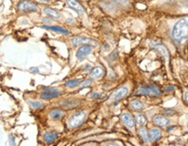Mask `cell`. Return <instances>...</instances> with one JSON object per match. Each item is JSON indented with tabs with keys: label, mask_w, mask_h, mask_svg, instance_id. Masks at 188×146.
<instances>
[{
	"label": "cell",
	"mask_w": 188,
	"mask_h": 146,
	"mask_svg": "<svg viewBox=\"0 0 188 146\" xmlns=\"http://www.w3.org/2000/svg\"><path fill=\"white\" fill-rule=\"evenodd\" d=\"M187 30H188V22L187 18H180L173 26L172 36L173 39L181 43L184 39L187 38Z\"/></svg>",
	"instance_id": "obj_1"
},
{
	"label": "cell",
	"mask_w": 188,
	"mask_h": 146,
	"mask_svg": "<svg viewBox=\"0 0 188 146\" xmlns=\"http://www.w3.org/2000/svg\"><path fill=\"white\" fill-rule=\"evenodd\" d=\"M17 9L21 13H31L38 11V6L31 0H21L17 5Z\"/></svg>",
	"instance_id": "obj_2"
},
{
	"label": "cell",
	"mask_w": 188,
	"mask_h": 146,
	"mask_svg": "<svg viewBox=\"0 0 188 146\" xmlns=\"http://www.w3.org/2000/svg\"><path fill=\"white\" fill-rule=\"evenodd\" d=\"M86 119V113L84 112H78L73 114L68 120V126L70 128H77L83 124Z\"/></svg>",
	"instance_id": "obj_3"
},
{
	"label": "cell",
	"mask_w": 188,
	"mask_h": 146,
	"mask_svg": "<svg viewBox=\"0 0 188 146\" xmlns=\"http://www.w3.org/2000/svg\"><path fill=\"white\" fill-rule=\"evenodd\" d=\"M137 95H146V96H159L161 94L158 87L154 85L150 86H142L138 89L136 91Z\"/></svg>",
	"instance_id": "obj_4"
},
{
	"label": "cell",
	"mask_w": 188,
	"mask_h": 146,
	"mask_svg": "<svg viewBox=\"0 0 188 146\" xmlns=\"http://www.w3.org/2000/svg\"><path fill=\"white\" fill-rule=\"evenodd\" d=\"M61 95V92L59 91V90L56 87H45L40 97L44 100H50L52 98H56L58 96Z\"/></svg>",
	"instance_id": "obj_5"
},
{
	"label": "cell",
	"mask_w": 188,
	"mask_h": 146,
	"mask_svg": "<svg viewBox=\"0 0 188 146\" xmlns=\"http://www.w3.org/2000/svg\"><path fill=\"white\" fill-rule=\"evenodd\" d=\"M71 43L75 46H78L82 45H95L97 46L98 44L93 39H88V38H83V36H74L71 39Z\"/></svg>",
	"instance_id": "obj_6"
},
{
	"label": "cell",
	"mask_w": 188,
	"mask_h": 146,
	"mask_svg": "<svg viewBox=\"0 0 188 146\" xmlns=\"http://www.w3.org/2000/svg\"><path fill=\"white\" fill-rule=\"evenodd\" d=\"M92 50H93V48L91 47V45H84L83 46L80 47L78 49V51H77V57L80 60L84 59L87 56H89L91 53Z\"/></svg>",
	"instance_id": "obj_7"
},
{
	"label": "cell",
	"mask_w": 188,
	"mask_h": 146,
	"mask_svg": "<svg viewBox=\"0 0 188 146\" xmlns=\"http://www.w3.org/2000/svg\"><path fill=\"white\" fill-rule=\"evenodd\" d=\"M66 3L72 10H74L78 14H83L84 13V8L83 5L77 1V0H66Z\"/></svg>",
	"instance_id": "obj_8"
},
{
	"label": "cell",
	"mask_w": 188,
	"mask_h": 146,
	"mask_svg": "<svg viewBox=\"0 0 188 146\" xmlns=\"http://www.w3.org/2000/svg\"><path fill=\"white\" fill-rule=\"evenodd\" d=\"M129 92V89L127 86H123L121 87L120 89H118L115 92L113 93V95L111 96L113 100H120L124 98Z\"/></svg>",
	"instance_id": "obj_9"
},
{
	"label": "cell",
	"mask_w": 188,
	"mask_h": 146,
	"mask_svg": "<svg viewBox=\"0 0 188 146\" xmlns=\"http://www.w3.org/2000/svg\"><path fill=\"white\" fill-rule=\"evenodd\" d=\"M153 122L155 125L160 126V127H167V125H169L171 124L170 119H168L166 117L160 116V115H157L154 118Z\"/></svg>",
	"instance_id": "obj_10"
},
{
	"label": "cell",
	"mask_w": 188,
	"mask_h": 146,
	"mask_svg": "<svg viewBox=\"0 0 188 146\" xmlns=\"http://www.w3.org/2000/svg\"><path fill=\"white\" fill-rule=\"evenodd\" d=\"M41 28L43 29H45V30H52V31H55V32H57V33H61V34H64V35H69L70 32L62 28V27H60V26H56V25H47V24H44L41 26Z\"/></svg>",
	"instance_id": "obj_11"
},
{
	"label": "cell",
	"mask_w": 188,
	"mask_h": 146,
	"mask_svg": "<svg viewBox=\"0 0 188 146\" xmlns=\"http://www.w3.org/2000/svg\"><path fill=\"white\" fill-rule=\"evenodd\" d=\"M122 120L128 128L133 129L134 127V119L130 113H123L122 115Z\"/></svg>",
	"instance_id": "obj_12"
},
{
	"label": "cell",
	"mask_w": 188,
	"mask_h": 146,
	"mask_svg": "<svg viewBox=\"0 0 188 146\" xmlns=\"http://www.w3.org/2000/svg\"><path fill=\"white\" fill-rule=\"evenodd\" d=\"M44 12L45 13V15H47L50 18H53V19L61 18V13L58 11L55 10V9H52V8H50V7H45L44 9Z\"/></svg>",
	"instance_id": "obj_13"
},
{
	"label": "cell",
	"mask_w": 188,
	"mask_h": 146,
	"mask_svg": "<svg viewBox=\"0 0 188 146\" xmlns=\"http://www.w3.org/2000/svg\"><path fill=\"white\" fill-rule=\"evenodd\" d=\"M103 73H104L103 69L100 66H96L91 70V71L89 73V77L93 79H97V78H100L101 77H102Z\"/></svg>",
	"instance_id": "obj_14"
},
{
	"label": "cell",
	"mask_w": 188,
	"mask_h": 146,
	"mask_svg": "<svg viewBox=\"0 0 188 146\" xmlns=\"http://www.w3.org/2000/svg\"><path fill=\"white\" fill-rule=\"evenodd\" d=\"M63 116H64V112L62 111V110H59V109L52 110V111H50L49 112L50 118H51L53 120H58V119L62 118Z\"/></svg>",
	"instance_id": "obj_15"
},
{
	"label": "cell",
	"mask_w": 188,
	"mask_h": 146,
	"mask_svg": "<svg viewBox=\"0 0 188 146\" xmlns=\"http://www.w3.org/2000/svg\"><path fill=\"white\" fill-rule=\"evenodd\" d=\"M57 137L58 135L56 131H48L44 135V140L45 143H53L57 138Z\"/></svg>",
	"instance_id": "obj_16"
},
{
	"label": "cell",
	"mask_w": 188,
	"mask_h": 146,
	"mask_svg": "<svg viewBox=\"0 0 188 146\" xmlns=\"http://www.w3.org/2000/svg\"><path fill=\"white\" fill-rule=\"evenodd\" d=\"M148 135H149V138L151 139L152 141H156V140L160 138L161 130L158 128H153V129H151V130L149 131Z\"/></svg>",
	"instance_id": "obj_17"
},
{
	"label": "cell",
	"mask_w": 188,
	"mask_h": 146,
	"mask_svg": "<svg viewBox=\"0 0 188 146\" xmlns=\"http://www.w3.org/2000/svg\"><path fill=\"white\" fill-rule=\"evenodd\" d=\"M130 107L134 110V111H140V110H143L145 108V104L140 101V100H132L130 103Z\"/></svg>",
	"instance_id": "obj_18"
},
{
	"label": "cell",
	"mask_w": 188,
	"mask_h": 146,
	"mask_svg": "<svg viewBox=\"0 0 188 146\" xmlns=\"http://www.w3.org/2000/svg\"><path fill=\"white\" fill-rule=\"evenodd\" d=\"M79 103V102L77 100V99H73V98H70V99H66L62 102V106L64 107V108H73V107H76L77 106Z\"/></svg>",
	"instance_id": "obj_19"
},
{
	"label": "cell",
	"mask_w": 188,
	"mask_h": 146,
	"mask_svg": "<svg viewBox=\"0 0 188 146\" xmlns=\"http://www.w3.org/2000/svg\"><path fill=\"white\" fill-rule=\"evenodd\" d=\"M154 48H155L164 57H166L167 59L168 58L169 53H168V51L167 50V48H166L164 45H156L154 46Z\"/></svg>",
	"instance_id": "obj_20"
},
{
	"label": "cell",
	"mask_w": 188,
	"mask_h": 146,
	"mask_svg": "<svg viewBox=\"0 0 188 146\" xmlns=\"http://www.w3.org/2000/svg\"><path fill=\"white\" fill-rule=\"evenodd\" d=\"M28 103L35 110L36 109H40L42 107H44L45 104L44 103L41 102V101H37V100H28Z\"/></svg>",
	"instance_id": "obj_21"
},
{
	"label": "cell",
	"mask_w": 188,
	"mask_h": 146,
	"mask_svg": "<svg viewBox=\"0 0 188 146\" xmlns=\"http://www.w3.org/2000/svg\"><path fill=\"white\" fill-rule=\"evenodd\" d=\"M139 134L140 136V137L142 138V140L146 143H148L150 141V138H149V135H148V132L147 130L145 129V128H141L140 130H139Z\"/></svg>",
	"instance_id": "obj_22"
},
{
	"label": "cell",
	"mask_w": 188,
	"mask_h": 146,
	"mask_svg": "<svg viewBox=\"0 0 188 146\" xmlns=\"http://www.w3.org/2000/svg\"><path fill=\"white\" fill-rule=\"evenodd\" d=\"M135 118H136V122H137L138 125H144L146 124V119L143 114H137Z\"/></svg>",
	"instance_id": "obj_23"
},
{
	"label": "cell",
	"mask_w": 188,
	"mask_h": 146,
	"mask_svg": "<svg viewBox=\"0 0 188 146\" xmlns=\"http://www.w3.org/2000/svg\"><path fill=\"white\" fill-rule=\"evenodd\" d=\"M78 84V80L77 79H72V80H69V81H67L65 83V85L68 86V87H76Z\"/></svg>",
	"instance_id": "obj_24"
},
{
	"label": "cell",
	"mask_w": 188,
	"mask_h": 146,
	"mask_svg": "<svg viewBox=\"0 0 188 146\" xmlns=\"http://www.w3.org/2000/svg\"><path fill=\"white\" fill-rule=\"evenodd\" d=\"M92 81L90 79H87L85 81H83L80 84H79V88H83V87H87V86H89L92 84Z\"/></svg>",
	"instance_id": "obj_25"
},
{
	"label": "cell",
	"mask_w": 188,
	"mask_h": 146,
	"mask_svg": "<svg viewBox=\"0 0 188 146\" xmlns=\"http://www.w3.org/2000/svg\"><path fill=\"white\" fill-rule=\"evenodd\" d=\"M9 144L10 145H16V140H15V137L12 134L9 135Z\"/></svg>",
	"instance_id": "obj_26"
},
{
	"label": "cell",
	"mask_w": 188,
	"mask_h": 146,
	"mask_svg": "<svg viewBox=\"0 0 188 146\" xmlns=\"http://www.w3.org/2000/svg\"><path fill=\"white\" fill-rule=\"evenodd\" d=\"M29 70H30V72L32 73V74H38V73H39L38 67H30L29 69Z\"/></svg>",
	"instance_id": "obj_27"
},
{
	"label": "cell",
	"mask_w": 188,
	"mask_h": 146,
	"mask_svg": "<svg viewBox=\"0 0 188 146\" xmlns=\"http://www.w3.org/2000/svg\"><path fill=\"white\" fill-rule=\"evenodd\" d=\"M165 90H166L167 91H173V90H174V86H167Z\"/></svg>",
	"instance_id": "obj_28"
},
{
	"label": "cell",
	"mask_w": 188,
	"mask_h": 146,
	"mask_svg": "<svg viewBox=\"0 0 188 146\" xmlns=\"http://www.w3.org/2000/svg\"><path fill=\"white\" fill-rule=\"evenodd\" d=\"M104 145H118V144L116 143H109L108 142V143H105Z\"/></svg>",
	"instance_id": "obj_29"
},
{
	"label": "cell",
	"mask_w": 188,
	"mask_h": 146,
	"mask_svg": "<svg viewBox=\"0 0 188 146\" xmlns=\"http://www.w3.org/2000/svg\"><path fill=\"white\" fill-rule=\"evenodd\" d=\"M92 97H101V95H100V94H97V93H93V94H92Z\"/></svg>",
	"instance_id": "obj_30"
},
{
	"label": "cell",
	"mask_w": 188,
	"mask_h": 146,
	"mask_svg": "<svg viewBox=\"0 0 188 146\" xmlns=\"http://www.w3.org/2000/svg\"><path fill=\"white\" fill-rule=\"evenodd\" d=\"M187 91H185V102H187L188 101V99H187Z\"/></svg>",
	"instance_id": "obj_31"
}]
</instances>
